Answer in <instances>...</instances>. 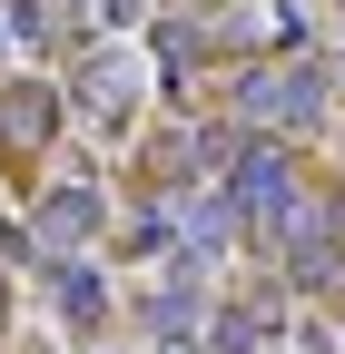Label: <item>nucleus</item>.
<instances>
[{"instance_id":"obj_6","label":"nucleus","mask_w":345,"mask_h":354,"mask_svg":"<svg viewBox=\"0 0 345 354\" xmlns=\"http://www.w3.org/2000/svg\"><path fill=\"white\" fill-rule=\"evenodd\" d=\"M60 10H69L79 30H109V20H128V10H139V0H60Z\"/></svg>"},{"instance_id":"obj_7","label":"nucleus","mask_w":345,"mask_h":354,"mask_svg":"<svg viewBox=\"0 0 345 354\" xmlns=\"http://www.w3.org/2000/svg\"><path fill=\"white\" fill-rule=\"evenodd\" d=\"M188 315H197V295H158V305H148V325H158V335H188Z\"/></svg>"},{"instance_id":"obj_1","label":"nucleus","mask_w":345,"mask_h":354,"mask_svg":"<svg viewBox=\"0 0 345 354\" xmlns=\"http://www.w3.org/2000/svg\"><path fill=\"white\" fill-rule=\"evenodd\" d=\"M227 207L256 216V227H286L296 216V177H286V148H247L237 177H227Z\"/></svg>"},{"instance_id":"obj_4","label":"nucleus","mask_w":345,"mask_h":354,"mask_svg":"<svg viewBox=\"0 0 345 354\" xmlns=\"http://www.w3.org/2000/svg\"><path fill=\"white\" fill-rule=\"evenodd\" d=\"M50 286H60V305H69V325H99V276H89V266H79V256H50Z\"/></svg>"},{"instance_id":"obj_2","label":"nucleus","mask_w":345,"mask_h":354,"mask_svg":"<svg viewBox=\"0 0 345 354\" xmlns=\"http://www.w3.org/2000/svg\"><path fill=\"white\" fill-rule=\"evenodd\" d=\"M316 99H326V79H316L306 59H286V69H256V79H247V118H256V128H306Z\"/></svg>"},{"instance_id":"obj_3","label":"nucleus","mask_w":345,"mask_h":354,"mask_svg":"<svg viewBox=\"0 0 345 354\" xmlns=\"http://www.w3.org/2000/svg\"><path fill=\"white\" fill-rule=\"evenodd\" d=\"M89 227H99V197H89V187H50V207H39V236H50V246L69 256Z\"/></svg>"},{"instance_id":"obj_5","label":"nucleus","mask_w":345,"mask_h":354,"mask_svg":"<svg viewBox=\"0 0 345 354\" xmlns=\"http://www.w3.org/2000/svg\"><path fill=\"white\" fill-rule=\"evenodd\" d=\"M267 344V305H227L218 315V354H256Z\"/></svg>"}]
</instances>
